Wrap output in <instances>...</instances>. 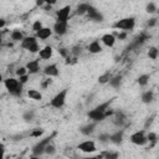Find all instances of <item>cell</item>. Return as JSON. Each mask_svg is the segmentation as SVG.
I'll return each instance as SVG.
<instances>
[{"label": "cell", "instance_id": "74e56055", "mask_svg": "<svg viewBox=\"0 0 159 159\" xmlns=\"http://www.w3.org/2000/svg\"><path fill=\"white\" fill-rule=\"evenodd\" d=\"M109 135H111V134H107V133L99 134V135H98V140L102 142V143H107V142H109Z\"/></svg>", "mask_w": 159, "mask_h": 159}, {"label": "cell", "instance_id": "f907efd6", "mask_svg": "<svg viewBox=\"0 0 159 159\" xmlns=\"http://www.w3.org/2000/svg\"><path fill=\"white\" fill-rule=\"evenodd\" d=\"M158 11H159V7H158Z\"/></svg>", "mask_w": 159, "mask_h": 159}, {"label": "cell", "instance_id": "e0dca14e", "mask_svg": "<svg viewBox=\"0 0 159 159\" xmlns=\"http://www.w3.org/2000/svg\"><path fill=\"white\" fill-rule=\"evenodd\" d=\"M52 29H50V27H42L39 32H36V39H40V40H46V39H48L50 36H51V34H52Z\"/></svg>", "mask_w": 159, "mask_h": 159}, {"label": "cell", "instance_id": "d4e9b609", "mask_svg": "<svg viewBox=\"0 0 159 159\" xmlns=\"http://www.w3.org/2000/svg\"><path fill=\"white\" fill-rule=\"evenodd\" d=\"M22 119L26 122V123H31L34 119H35V112L32 109H29L26 112H24L22 114Z\"/></svg>", "mask_w": 159, "mask_h": 159}, {"label": "cell", "instance_id": "9c48e42d", "mask_svg": "<svg viewBox=\"0 0 159 159\" xmlns=\"http://www.w3.org/2000/svg\"><path fill=\"white\" fill-rule=\"evenodd\" d=\"M87 116H88V118H89L92 122H94V123H98V122H101V120H103V119H106V118H107L106 113L97 112L96 109H91V111H88Z\"/></svg>", "mask_w": 159, "mask_h": 159}, {"label": "cell", "instance_id": "ee69618b", "mask_svg": "<svg viewBox=\"0 0 159 159\" xmlns=\"http://www.w3.org/2000/svg\"><path fill=\"white\" fill-rule=\"evenodd\" d=\"M58 52H60V55L63 56V57H67V55H68V51H67L66 48H60Z\"/></svg>", "mask_w": 159, "mask_h": 159}, {"label": "cell", "instance_id": "5bb4252c", "mask_svg": "<svg viewBox=\"0 0 159 159\" xmlns=\"http://www.w3.org/2000/svg\"><path fill=\"white\" fill-rule=\"evenodd\" d=\"M123 135H124V132L122 129L120 130H117V132H114V133H112L109 135V142L113 143V144H122Z\"/></svg>", "mask_w": 159, "mask_h": 159}, {"label": "cell", "instance_id": "8fae6325", "mask_svg": "<svg viewBox=\"0 0 159 159\" xmlns=\"http://www.w3.org/2000/svg\"><path fill=\"white\" fill-rule=\"evenodd\" d=\"M25 67L27 68V72H29L30 75H36V73L40 71V58H39V60L29 61Z\"/></svg>", "mask_w": 159, "mask_h": 159}, {"label": "cell", "instance_id": "277c9868", "mask_svg": "<svg viewBox=\"0 0 159 159\" xmlns=\"http://www.w3.org/2000/svg\"><path fill=\"white\" fill-rule=\"evenodd\" d=\"M67 92H68L67 88L60 91V92H58L56 96H53V98L50 101V106L53 107V108H57V109H58V108H62V107L65 106V103H66Z\"/></svg>", "mask_w": 159, "mask_h": 159}, {"label": "cell", "instance_id": "d6a6232c", "mask_svg": "<svg viewBox=\"0 0 159 159\" xmlns=\"http://www.w3.org/2000/svg\"><path fill=\"white\" fill-rule=\"evenodd\" d=\"M147 139H148L149 143H152V145H154V144L157 143V140H158L157 133H154V132H148V134H147Z\"/></svg>", "mask_w": 159, "mask_h": 159}, {"label": "cell", "instance_id": "c3c4849f", "mask_svg": "<svg viewBox=\"0 0 159 159\" xmlns=\"http://www.w3.org/2000/svg\"><path fill=\"white\" fill-rule=\"evenodd\" d=\"M43 4H45L43 1H39V0L36 1V5H39V6H40V5H43Z\"/></svg>", "mask_w": 159, "mask_h": 159}, {"label": "cell", "instance_id": "4316f807", "mask_svg": "<svg viewBox=\"0 0 159 159\" xmlns=\"http://www.w3.org/2000/svg\"><path fill=\"white\" fill-rule=\"evenodd\" d=\"M124 122H125V117L123 116V113H117V116L113 119V123L116 125H118V127H123L124 125Z\"/></svg>", "mask_w": 159, "mask_h": 159}, {"label": "cell", "instance_id": "d6986e66", "mask_svg": "<svg viewBox=\"0 0 159 159\" xmlns=\"http://www.w3.org/2000/svg\"><path fill=\"white\" fill-rule=\"evenodd\" d=\"M140 99H142V102H143V103H145V104L152 103V102L154 101V93H153V91H150V89H149V91L143 92V93H142Z\"/></svg>", "mask_w": 159, "mask_h": 159}, {"label": "cell", "instance_id": "9a60e30c", "mask_svg": "<svg viewBox=\"0 0 159 159\" xmlns=\"http://www.w3.org/2000/svg\"><path fill=\"white\" fill-rule=\"evenodd\" d=\"M96 124L94 122H91V123H87L84 125H82L80 128V132L83 134V135H91L93 132H94V128H96Z\"/></svg>", "mask_w": 159, "mask_h": 159}, {"label": "cell", "instance_id": "f6af8a7d", "mask_svg": "<svg viewBox=\"0 0 159 159\" xmlns=\"http://www.w3.org/2000/svg\"><path fill=\"white\" fill-rule=\"evenodd\" d=\"M82 159H103V155H97V157H87V158H82Z\"/></svg>", "mask_w": 159, "mask_h": 159}, {"label": "cell", "instance_id": "30bf717a", "mask_svg": "<svg viewBox=\"0 0 159 159\" xmlns=\"http://www.w3.org/2000/svg\"><path fill=\"white\" fill-rule=\"evenodd\" d=\"M67 27H68V22H58V21H56L52 30H53V32L56 35L62 36V35H65L67 32Z\"/></svg>", "mask_w": 159, "mask_h": 159}, {"label": "cell", "instance_id": "83f0119b", "mask_svg": "<svg viewBox=\"0 0 159 159\" xmlns=\"http://www.w3.org/2000/svg\"><path fill=\"white\" fill-rule=\"evenodd\" d=\"M88 7H89V4H87V2H82V4H80V5L77 6V10H76V12H77L78 15H83V14H87V11H88Z\"/></svg>", "mask_w": 159, "mask_h": 159}, {"label": "cell", "instance_id": "cb8c5ba5", "mask_svg": "<svg viewBox=\"0 0 159 159\" xmlns=\"http://www.w3.org/2000/svg\"><path fill=\"white\" fill-rule=\"evenodd\" d=\"M10 37H11V40H12L14 42H20V43H21V41L25 39L24 35H22V32H21L20 30H14V31L11 32Z\"/></svg>", "mask_w": 159, "mask_h": 159}, {"label": "cell", "instance_id": "3957f363", "mask_svg": "<svg viewBox=\"0 0 159 159\" xmlns=\"http://www.w3.org/2000/svg\"><path fill=\"white\" fill-rule=\"evenodd\" d=\"M53 135H55V133H53L52 135L46 137V138L41 139L40 142H37V143H36V144L32 147V154H34V155H36V157H41L42 154H45L46 147H47V145L51 143V140H52Z\"/></svg>", "mask_w": 159, "mask_h": 159}, {"label": "cell", "instance_id": "f546056e", "mask_svg": "<svg viewBox=\"0 0 159 159\" xmlns=\"http://www.w3.org/2000/svg\"><path fill=\"white\" fill-rule=\"evenodd\" d=\"M102 155H103V159H118L119 158V153L118 152H112V150L104 152Z\"/></svg>", "mask_w": 159, "mask_h": 159}, {"label": "cell", "instance_id": "ab89813d", "mask_svg": "<svg viewBox=\"0 0 159 159\" xmlns=\"http://www.w3.org/2000/svg\"><path fill=\"white\" fill-rule=\"evenodd\" d=\"M154 114L153 116H150L149 118H147V120H145V123H144V129H148L150 125H152V123H153V119H154Z\"/></svg>", "mask_w": 159, "mask_h": 159}, {"label": "cell", "instance_id": "4fadbf2b", "mask_svg": "<svg viewBox=\"0 0 159 159\" xmlns=\"http://www.w3.org/2000/svg\"><path fill=\"white\" fill-rule=\"evenodd\" d=\"M101 41L103 45H106L107 47H113L116 43V36L113 34H104L101 37Z\"/></svg>", "mask_w": 159, "mask_h": 159}, {"label": "cell", "instance_id": "484cf974", "mask_svg": "<svg viewBox=\"0 0 159 159\" xmlns=\"http://www.w3.org/2000/svg\"><path fill=\"white\" fill-rule=\"evenodd\" d=\"M148 57L150 60H157L159 57V48L155 47V46L149 47V50H148Z\"/></svg>", "mask_w": 159, "mask_h": 159}, {"label": "cell", "instance_id": "ba28073f", "mask_svg": "<svg viewBox=\"0 0 159 159\" xmlns=\"http://www.w3.org/2000/svg\"><path fill=\"white\" fill-rule=\"evenodd\" d=\"M87 15H88V17H89V20H92V21H94V22H102L103 21V15H102V12H99L96 7H93L92 5H89V7H88V11H87Z\"/></svg>", "mask_w": 159, "mask_h": 159}, {"label": "cell", "instance_id": "836d02e7", "mask_svg": "<svg viewBox=\"0 0 159 159\" xmlns=\"http://www.w3.org/2000/svg\"><path fill=\"white\" fill-rule=\"evenodd\" d=\"M43 129L42 128H35V129H32V132L30 133V135L31 137H34V138H40L42 134H43Z\"/></svg>", "mask_w": 159, "mask_h": 159}, {"label": "cell", "instance_id": "1f68e13d", "mask_svg": "<svg viewBox=\"0 0 159 159\" xmlns=\"http://www.w3.org/2000/svg\"><path fill=\"white\" fill-rule=\"evenodd\" d=\"M145 11H147L148 14H154L155 11H158L157 4H155V2H148L147 6H145Z\"/></svg>", "mask_w": 159, "mask_h": 159}, {"label": "cell", "instance_id": "f35d334b", "mask_svg": "<svg viewBox=\"0 0 159 159\" xmlns=\"http://www.w3.org/2000/svg\"><path fill=\"white\" fill-rule=\"evenodd\" d=\"M40 50H41V48H40V46H39V43L36 42V43H34L27 51H30L31 53H37V52H40Z\"/></svg>", "mask_w": 159, "mask_h": 159}, {"label": "cell", "instance_id": "ac0fdd59", "mask_svg": "<svg viewBox=\"0 0 159 159\" xmlns=\"http://www.w3.org/2000/svg\"><path fill=\"white\" fill-rule=\"evenodd\" d=\"M37 40H36V36H26L22 41H21V47L25 48V50H29L34 43H36Z\"/></svg>", "mask_w": 159, "mask_h": 159}, {"label": "cell", "instance_id": "60d3db41", "mask_svg": "<svg viewBox=\"0 0 159 159\" xmlns=\"http://www.w3.org/2000/svg\"><path fill=\"white\" fill-rule=\"evenodd\" d=\"M17 80H19V82H20V83H21V84L24 86V84H25V83H27V81H29V75L21 76V77H19Z\"/></svg>", "mask_w": 159, "mask_h": 159}, {"label": "cell", "instance_id": "d590c367", "mask_svg": "<svg viewBox=\"0 0 159 159\" xmlns=\"http://www.w3.org/2000/svg\"><path fill=\"white\" fill-rule=\"evenodd\" d=\"M56 153V147L52 144V143H50L47 147H46V150H45V154H48V155H53Z\"/></svg>", "mask_w": 159, "mask_h": 159}, {"label": "cell", "instance_id": "7dc6e473", "mask_svg": "<svg viewBox=\"0 0 159 159\" xmlns=\"http://www.w3.org/2000/svg\"><path fill=\"white\" fill-rule=\"evenodd\" d=\"M5 26V19H1L0 20V29H2Z\"/></svg>", "mask_w": 159, "mask_h": 159}, {"label": "cell", "instance_id": "7402d4cb", "mask_svg": "<svg viewBox=\"0 0 159 159\" xmlns=\"http://www.w3.org/2000/svg\"><path fill=\"white\" fill-rule=\"evenodd\" d=\"M113 102V99H108V101H106V102H103V103H101V104H98L97 107H94L93 109H96L97 112H101V113H106L108 109H109V106H111V103ZM107 116V114H106Z\"/></svg>", "mask_w": 159, "mask_h": 159}, {"label": "cell", "instance_id": "e575fe53", "mask_svg": "<svg viewBox=\"0 0 159 159\" xmlns=\"http://www.w3.org/2000/svg\"><path fill=\"white\" fill-rule=\"evenodd\" d=\"M43 26H42V22L40 21V20H36L34 24H32V31L36 34V32H39L41 29H42Z\"/></svg>", "mask_w": 159, "mask_h": 159}, {"label": "cell", "instance_id": "8992f818", "mask_svg": "<svg viewBox=\"0 0 159 159\" xmlns=\"http://www.w3.org/2000/svg\"><path fill=\"white\" fill-rule=\"evenodd\" d=\"M71 12V6L66 5L63 7H61L60 10L56 11V20L58 22H68V16Z\"/></svg>", "mask_w": 159, "mask_h": 159}, {"label": "cell", "instance_id": "ffe728a7", "mask_svg": "<svg viewBox=\"0 0 159 159\" xmlns=\"http://www.w3.org/2000/svg\"><path fill=\"white\" fill-rule=\"evenodd\" d=\"M88 51L91 52V53H99V52H102V46H101V43H99V41H92L89 45H88Z\"/></svg>", "mask_w": 159, "mask_h": 159}, {"label": "cell", "instance_id": "52a82bcc", "mask_svg": "<svg viewBox=\"0 0 159 159\" xmlns=\"http://www.w3.org/2000/svg\"><path fill=\"white\" fill-rule=\"evenodd\" d=\"M77 148L81 150V152H83V153H94L96 150H97V147H96V143L93 142V140H84V142H81L78 145H77Z\"/></svg>", "mask_w": 159, "mask_h": 159}, {"label": "cell", "instance_id": "681fc988", "mask_svg": "<svg viewBox=\"0 0 159 159\" xmlns=\"http://www.w3.org/2000/svg\"><path fill=\"white\" fill-rule=\"evenodd\" d=\"M29 159H40V157H36V155H32V157H30Z\"/></svg>", "mask_w": 159, "mask_h": 159}, {"label": "cell", "instance_id": "bcb514c9", "mask_svg": "<svg viewBox=\"0 0 159 159\" xmlns=\"http://www.w3.org/2000/svg\"><path fill=\"white\" fill-rule=\"evenodd\" d=\"M50 83H51V80L48 78V80H47L46 82H43V83H42V88H46V87H47V86H48Z\"/></svg>", "mask_w": 159, "mask_h": 159}, {"label": "cell", "instance_id": "7a4b0ae2", "mask_svg": "<svg viewBox=\"0 0 159 159\" xmlns=\"http://www.w3.org/2000/svg\"><path fill=\"white\" fill-rule=\"evenodd\" d=\"M113 27L117 30H122L124 32L132 31L135 27V19L134 17H124L113 24Z\"/></svg>", "mask_w": 159, "mask_h": 159}, {"label": "cell", "instance_id": "7c38bea8", "mask_svg": "<svg viewBox=\"0 0 159 159\" xmlns=\"http://www.w3.org/2000/svg\"><path fill=\"white\" fill-rule=\"evenodd\" d=\"M43 73L47 76V77H56L58 76L60 71H58V67L56 63H51V65H47L45 68H43Z\"/></svg>", "mask_w": 159, "mask_h": 159}, {"label": "cell", "instance_id": "44dd1931", "mask_svg": "<svg viewBox=\"0 0 159 159\" xmlns=\"http://www.w3.org/2000/svg\"><path fill=\"white\" fill-rule=\"evenodd\" d=\"M122 81H123V77L120 75H117V76H113L111 80H109V86L113 87V88H119L122 86Z\"/></svg>", "mask_w": 159, "mask_h": 159}, {"label": "cell", "instance_id": "f1b7e54d", "mask_svg": "<svg viewBox=\"0 0 159 159\" xmlns=\"http://www.w3.org/2000/svg\"><path fill=\"white\" fill-rule=\"evenodd\" d=\"M148 82H149V75H140V76L137 78V83H138L139 86H142V87L147 86Z\"/></svg>", "mask_w": 159, "mask_h": 159}, {"label": "cell", "instance_id": "6da1fadb", "mask_svg": "<svg viewBox=\"0 0 159 159\" xmlns=\"http://www.w3.org/2000/svg\"><path fill=\"white\" fill-rule=\"evenodd\" d=\"M4 86L7 89V92L15 97H20L22 94V84L19 82V80L16 78H6L4 80Z\"/></svg>", "mask_w": 159, "mask_h": 159}, {"label": "cell", "instance_id": "5b68a950", "mask_svg": "<svg viewBox=\"0 0 159 159\" xmlns=\"http://www.w3.org/2000/svg\"><path fill=\"white\" fill-rule=\"evenodd\" d=\"M129 140L135 144V145H145L148 143V139H147V134H145V129H142V130H138L135 133H133L130 137H129Z\"/></svg>", "mask_w": 159, "mask_h": 159}, {"label": "cell", "instance_id": "603a6c76", "mask_svg": "<svg viewBox=\"0 0 159 159\" xmlns=\"http://www.w3.org/2000/svg\"><path fill=\"white\" fill-rule=\"evenodd\" d=\"M27 96H29L30 99H34V101H41L42 99L41 92L37 91V89H34V88H31V89L27 91Z\"/></svg>", "mask_w": 159, "mask_h": 159}, {"label": "cell", "instance_id": "4dcf8cb0", "mask_svg": "<svg viewBox=\"0 0 159 159\" xmlns=\"http://www.w3.org/2000/svg\"><path fill=\"white\" fill-rule=\"evenodd\" d=\"M111 78H112L111 73H109V72H106V73H103V75H101V76L98 77V82L102 83V84H103V83H108Z\"/></svg>", "mask_w": 159, "mask_h": 159}, {"label": "cell", "instance_id": "8d00e7d4", "mask_svg": "<svg viewBox=\"0 0 159 159\" xmlns=\"http://www.w3.org/2000/svg\"><path fill=\"white\" fill-rule=\"evenodd\" d=\"M15 73L17 75V77H21V76H25V75H27L29 72H27V68H26L25 66H22V67H19V68H16Z\"/></svg>", "mask_w": 159, "mask_h": 159}, {"label": "cell", "instance_id": "816d5d0a", "mask_svg": "<svg viewBox=\"0 0 159 159\" xmlns=\"http://www.w3.org/2000/svg\"><path fill=\"white\" fill-rule=\"evenodd\" d=\"M17 159H20V158H17Z\"/></svg>", "mask_w": 159, "mask_h": 159}, {"label": "cell", "instance_id": "b9f144b4", "mask_svg": "<svg viewBox=\"0 0 159 159\" xmlns=\"http://www.w3.org/2000/svg\"><path fill=\"white\" fill-rule=\"evenodd\" d=\"M147 25H148L149 27H153V26H155V25H157V19H155V17L150 19V20L147 22Z\"/></svg>", "mask_w": 159, "mask_h": 159}, {"label": "cell", "instance_id": "7bdbcfd3", "mask_svg": "<svg viewBox=\"0 0 159 159\" xmlns=\"http://www.w3.org/2000/svg\"><path fill=\"white\" fill-rule=\"evenodd\" d=\"M117 37H118V40H124V39L127 37V32L122 31V32H119V34L117 35Z\"/></svg>", "mask_w": 159, "mask_h": 159}, {"label": "cell", "instance_id": "2e32d148", "mask_svg": "<svg viewBox=\"0 0 159 159\" xmlns=\"http://www.w3.org/2000/svg\"><path fill=\"white\" fill-rule=\"evenodd\" d=\"M52 53H53V48L47 45V46H45L43 48L40 50L39 56H40V58H42V60H48V58H51Z\"/></svg>", "mask_w": 159, "mask_h": 159}]
</instances>
